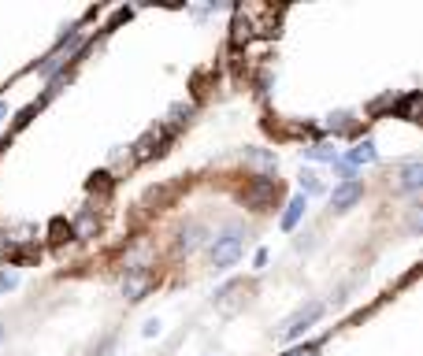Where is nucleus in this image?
Listing matches in <instances>:
<instances>
[{
    "label": "nucleus",
    "instance_id": "2eb2a0df",
    "mask_svg": "<svg viewBox=\"0 0 423 356\" xmlns=\"http://www.w3.org/2000/svg\"><path fill=\"white\" fill-rule=\"evenodd\" d=\"M245 164H256V167H275L279 160H275V152H268V149H249V152H245Z\"/></svg>",
    "mask_w": 423,
    "mask_h": 356
},
{
    "label": "nucleus",
    "instance_id": "6e6552de",
    "mask_svg": "<svg viewBox=\"0 0 423 356\" xmlns=\"http://www.w3.org/2000/svg\"><path fill=\"white\" fill-rule=\"evenodd\" d=\"M193 112H197L193 104H186V100H182V104H175V108L167 112V123H164V126L171 130V134H178V130H182V126H186L190 119H193Z\"/></svg>",
    "mask_w": 423,
    "mask_h": 356
},
{
    "label": "nucleus",
    "instance_id": "7ed1b4c3",
    "mask_svg": "<svg viewBox=\"0 0 423 356\" xmlns=\"http://www.w3.org/2000/svg\"><path fill=\"white\" fill-rule=\"evenodd\" d=\"M323 312H327V308H323V301H308V305H301V308L279 327V338H286V341L301 338V334L308 331V327H315V323L323 319Z\"/></svg>",
    "mask_w": 423,
    "mask_h": 356
},
{
    "label": "nucleus",
    "instance_id": "1a4fd4ad",
    "mask_svg": "<svg viewBox=\"0 0 423 356\" xmlns=\"http://www.w3.org/2000/svg\"><path fill=\"white\" fill-rule=\"evenodd\" d=\"M149 275H145V271H138V275H126V279H123V297L126 301H141V294H145V289H149Z\"/></svg>",
    "mask_w": 423,
    "mask_h": 356
},
{
    "label": "nucleus",
    "instance_id": "412c9836",
    "mask_svg": "<svg viewBox=\"0 0 423 356\" xmlns=\"http://www.w3.org/2000/svg\"><path fill=\"white\" fill-rule=\"evenodd\" d=\"M8 115V104H0V119H4Z\"/></svg>",
    "mask_w": 423,
    "mask_h": 356
},
{
    "label": "nucleus",
    "instance_id": "dca6fc26",
    "mask_svg": "<svg viewBox=\"0 0 423 356\" xmlns=\"http://www.w3.org/2000/svg\"><path fill=\"white\" fill-rule=\"evenodd\" d=\"M312 193H323L320 175L315 171H301V197H312Z\"/></svg>",
    "mask_w": 423,
    "mask_h": 356
},
{
    "label": "nucleus",
    "instance_id": "39448f33",
    "mask_svg": "<svg viewBox=\"0 0 423 356\" xmlns=\"http://www.w3.org/2000/svg\"><path fill=\"white\" fill-rule=\"evenodd\" d=\"M375 160H379V152H375V141H372V138L356 141L353 149H349V156H346V164H349V167H360V164H375Z\"/></svg>",
    "mask_w": 423,
    "mask_h": 356
},
{
    "label": "nucleus",
    "instance_id": "4468645a",
    "mask_svg": "<svg viewBox=\"0 0 423 356\" xmlns=\"http://www.w3.org/2000/svg\"><path fill=\"white\" fill-rule=\"evenodd\" d=\"M305 156H308V160H320V164H334L338 160V152L330 149V145H308Z\"/></svg>",
    "mask_w": 423,
    "mask_h": 356
},
{
    "label": "nucleus",
    "instance_id": "4be33fe9",
    "mask_svg": "<svg viewBox=\"0 0 423 356\" xmlns=\"http://www.w3.org/2000/svg\"><path fill=\"white\" fill-rule=\"evenodd\" d=\"M0 341H4V323H0Z\"/></svg>",
    "mask_w": 423,
    "mask_h": 356
},
{
    "label": "nucleus",
    "instance_id": "ddd939ff",
    "mask_svg": "<svg viewBox=\"0 0 423 356\" xmlns=\"http://www.w3.org/2000/svg\"><path fill=\"white\" fill-rule=\"evenodd\" d=\"M48 234H52V242H71V237H74V230H71V223L63 219V216L48 223Z\"/></svg>",
    "mask_w": 423,
    "mask_h": 356
},
{
    "label": "nucleus",
    "instance_id": "423d86ee",
    "mask_svg": "<svg viewBox=\"0 0 423 356\" xmlns=\"http://www.w3.org/2000/svg\"><path fill=\"white\" fill-rule=\"evenodd\" d=\"M305 208H308V197H289V204H286V212H282V230H294L301 219H305Z\"/></svg>",
    "mask_w": 423,
    "mask_h": 356
},
{
    "label": "nucleus",
    "instance_id": "6ab92c4d",
    "mask_svg": "<svg viewBox=\"0 0 423 356\" xmlns=\"http://www.w3.org/2000/svg\"><path fill=\"white\" fill-rule=\"evenodd\" d=\"M253 263H256V268H263V263H268V249H256V256H253Z\"/></svg>",
    "mask_w": 423,
    "mask_h": 356
},
{
    "label": "nucleus",
    "instance_id": "9b49d317",
    "mask_svg": "<svg viewBox=\"0 0 423 356\" xmlns=\"http://www.w3.org/2000/svg\"><path fill=\"white\" fill-rule=\"evenodd\" d=\"M419 182H423V164H405L401 167V182H398V186L401 190H419Z\"/></svg>",
    "mask_w": 423,
    "mask_h": 356
},
{
    "label": "nucleus",
    "instance_id": "a211bd4d",
    "mask_svg": "<svg viewBox=\"0 0 423 356\" xmlns=\"http://www.w3.org/2000/svg\"><path fill=\"white\" fill-rule=\"evenodd\" d=\"M320 352V341H308V345H301V349H294L289 356H315Z\"/></svg>",
    "mask_w": 423,
    "mask_h": 356
},
{
    "label": "nucleus",
    "instance_id": "9d476101",
    "mask_svg": "<svg viewBox=\"0 0 423 356\" xmlns=\"http://www.w3.org/2000/svg\"><path fill=\"white\" fill-rule=\"evenodd\" d=\"M71 230H74V237H93L100 230V219L93 216V208H86V212L71 223Z\"/></svg>",
    "mask_w": 423,
    "mask_h": 356
},
{
    "label": "nucleus",
    "instance_id": "f03ea898",
    "mask_svg": "<svg viewBox=\"0 0 423 356\" xmlns=\"http://www.w3.org/2000/svg\"><path fill=\"white\" fill-rule=\"evenodd\" d=\"M279 197H282V186H279V178H271V175H256V178L242 190V201H249L256 212H268V208L279 201Z\"/></svg>",
    "mask_w": 423,
    "mask_h": 356
},
{
    "label": "nucleus",
    "instance_id": "20e7f679",
    "mask_svg": "<svg viewBox=\"0 0 423 356\" xmlns=\"http://www.w3.org/2000/svg\"><path fill=\"white\" fill-rule=\"evenodd\" d=\"M356 201H364V182H341V186H334V193H330V208L334 212H349V208Z\"/></svg>",
    "mask_w": 423,
    "mask_h": 356
},
{
    "label": "nucleus",
    "instance_id": "0eeeda50",
    "mask_svg": "<svg viewBox=\"0 0 423 356\" xmlns=\"http://www.w3.org/2000/svg\"><path fill=\"white\" fill-rule=\"evenodd\" d=\"M204 234L208 230L201 227V223H190V227L178 234V253H193V249H201L204 245Z\"/></svg>",
    "mask_w": 423,
    "mask_h": 356
},
{
    "label": "nucleus",
    "instance_id": "f257e3e1",
    "mask_svg": "<svg viewBox=\"0 0 423 356\" xmlns=\"http://www.w3.org/2000/svg\"><path fill=\"white\" fill-rule=\"evenodd\" d=\"M242 249H245V227L242 223H230L223 234H216V242L208 245V256H212V268L216 271H227L242 260Z\"/></svg>",
    "mask_w": 423,
    "mask_h": 356
},
{
    "label": "nucleus",
    "instance_id": "f3484780",
    "mask_svg": "<svg viewBox=\"0 0 423 356\" xmlns=\"http://www.w3.org/2000/svg\"><path fill=\"white\" fill-rule=\"evenodd\" d=\"M15 286H19V271H0V294H8Z\"/></svg>",
    "mask_w": 423,
    "mask_h": 356
},
{
    "label": "nucleus",
    "instance_id": "f8f14e48",
    "mask_svg": "<svg viewBox=\"0 0 423 356\" xmlns=\"http://www.w3.org/2000/svg\"><path fill=\"white\" fill-rule=\"evenodd\" d=\"M353 126H356L353 112H334V115H327V130H330V134H346V130H353Z\"/></svg>",
    "mask_w": 423,
    "mask_h": 356
},
{
    "label": "nucleus",
    "instance_id": "aec40b11",
    "mask_svg": "<svg viewBox=\"0 0 423 356\" xmlns=\"http://www.w3.org/2000/svg\"><path fill=\"white\" fill-rule=\"evenodd\" d=\"M97 356H112V341H108V345H104V349H100Z\"/></svg>",
    "mask_w": 423,
    "mask_h": 356
}]
</instances>
